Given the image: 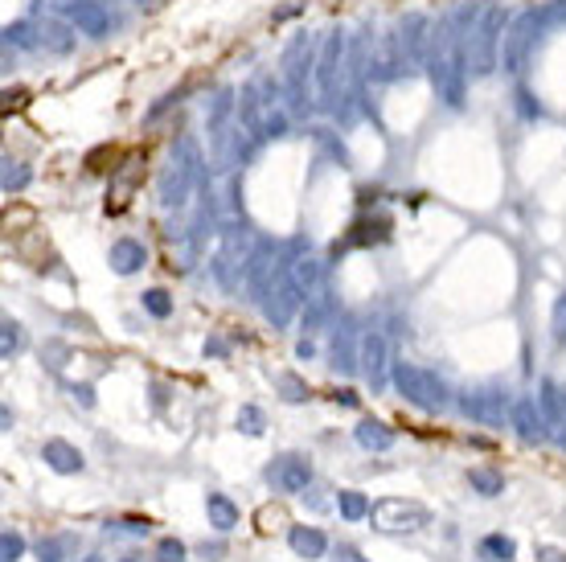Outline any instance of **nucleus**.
<instances>
[{
	"label": "nucleus",
	"instance_id": "f257e3e1",
	"mask_svg": "<svg viewBox=\"0 0 566 562\" xmlns=\"http://www.w3.org/2000/svg\"><path fill=\"white\" fill-rule=\"evenodd\" d=\"M390 382H394V390H399L410 407H419V411H427V415H435V411L448 407V386L423 366L399 361V366L390 370Z\"/></svg>",
	"mask_w": 566,
	"mask_h": 562
},
{
	"label": "nucleus",
	"instance_id": "f03ea898",
	"mask_svg": "<svg viewBox=\"0 0 566 562\" xmlns=\"http://www.w3.org/2000/svg\"><path fill=\"white\" fill-rule=\"evenodd\" d=\"M373 529L382 534H415V529L431 526V509L419 505V501H402V497H386L370 509Z\"/></svg>",
	"mask_w": 566,
	"mask_h": 562
},
{
	"label": "nucleus",
	"instance_id": "7ed1b4c3",
	"mask_svg": "<svg viewBox=\"0 0 566 562\" xmlns=\"http://www.w3.org/2000/svg\"><path fill=\"white\" fill-rule=\"evenodd\" d=\"M501 29H505V9H485L472 29V42H468V62H472V74H493L496 70V45H501Z\"/></svg>",
	"mask_w": 566,
	"mask_h": 562
},
{
	"label": "nucleus",
	"instance_id": "20e7f679",
	"mask_svg": "<svg viewBox=\"0 0 566 562\" xmlns=\"http://www.w3.org/2000/svg\"><path fill=\"white\" fill-rule=\"evenodd\" d=\"M431 79L435 90L448 108H464V82H468V66L460 54H435L431 58Z\"/></svg>",
	"mask_w": 566,
	"mask_h": 562
},
{
	"label": "nucleus",
	"instance_id": "39448f33",
	"mask_svg": "<svg viewBox=\"0 0 566 562\" xmlns=\"http://www.w3.org/2000/svg\"><path fill=\"white\" fill-rule=\"evenodd\" d=\"M267 484H271L275 492H304L312 484V464L296 452L275 455L271 464H267Z\"/></svg>",
	"mask_w": 566,
	"mask_h": 562
},
{
	"label": "nucleus",
	"instance_id": "423d86ee",
	"mask_svg": "<svg viewBox=\"0 0 566 562\" xmlns=\"http://www.w3.org/2000/svg\"><path fill=\"white\" fill-rule=\"evenodd\" d=\"M538 407H542V419H546V427L566 444V390L546 378V382L538 386Z\"/></svg>",
	"mask_w": 566,
	"mask_h": 562
},
{
	"label": "nucleus",
	"instance_id": "0eeeda50",
	"mask_svg": "<svg viewBox=\"0 0 566 562\" xmlns=\"http://www.w3.org/2000/svg\"><path fill=\"white\" fill-rule=\"evenodd\" d=\"M71 21H74V29L79 33H87V37H107L111 33V17H107V9L99 5V0H71Z\"/></svg>",
	"mask_w": 566,
	"mask_h": 562
},
{
	"label": "nucleus",
	"instance_id": "6e6552de",
	"mask_svg": "<svg viewBox=\"0 0 566 562\" xmlns=\"http://www.w3.org/2000/svg\"><path fill=\"white\" fill-rule=\"evenodd\" d=\"M107 263H111V271H116V276H136V271L148 263V247H144L140 239H116V242H111V255H107Z\"/></svg>",
	"mask_w": 566,
	"mask_h": 562
},
{
	"label": "nucleus",
	"instance_id": "1a4fd4ad",
	"mask_svg": "<svg viewBox=\"0 0 566 562\" xmlns=\"http://www.w3.org/2000/svg\"><path fill=\"white\" fill-rule=\"evenodd\" d=\"M42 460L53 468V473H62V476H74V473L87 468L82 452L74 444H66V439H45V444H42Z\"/></svg>",
	"mask_w": 566,
	"mask_h": 562
},
{
	"label": "nucleus",
	"instance_id": "9d476101",
	"mask_svg": "<svg viewBox=\"0 0 566 562\" xmlns=\"http://www.w3.org/2000/svg\"><path fill=\"white\" fill-rule=\"evenodd\" d=\"M514 427H517V436H522L525 444L546 439V419H542L538 398H517L514 402Z\"/></svg>",
	"mask_w": 566,
	"mask_h": 562
},
{
	"label": "nucleus",
	"instance_id": "9b49d317",
	"mask_svg": "<svg viewBox=\"0 0 566 562\" xmlns=\"http://www.w3.org/2000/svg\"><path fill=\"white\" fill-rule=\"evenodd\" d=\"M362 374L370 378V386L386 382V337H382V333H365V341H362Z\"/></svg>",
	"mask_w": 566,
	"mask_h": 562
},
{
	"label": "nucleus",
	"instance_id": "f8f14e48",
	"mask_svg": "<svg viewBox=\"0 0 566 562\" xmlns=\"http://www.w3.org/2000/svg\"><path fill=\"white\" fill-rule=\"evenodd\" d=\"M205 513H210V526L218 529V534H231V529L239 526V505H234L226 492H210V497H205Z\"/></svg>",
	"mask_w": 566,
	"mask_h": 562
},
{
	"label": "nucleus",
	"instance_id": "ddd939ff",
	"mask_svg": "<svg viewBox=\"0 0 566 562\" xmlns=\"http://www.w3.org/2000/svg\"><path fill=\"white\" fill-rule=\"evenodd\" d=\"M288 542H292V550L300 554V558H325V550H328V538L320 534V529H312V526H292L288 529Z\"/></svg>",
	"mask_w": 566,
	"mask_h": 562
},
{
	"label": "nucleus",
	"instance_id": "4468645a",
	"mask_svg": "<svg viewBox=\"0 0 566 562\" xmlns=\"http://www.w3.org/2000/svg\"><path fill=\"white\" fill-rule=\"evenodd\" d=\"M354 436L365 452H390V447H394V431H390L382 419H362L354 427Z\"/></svg>",
	"mask_w": 566,
	"mask_h": 562
},
{
	"label": "nucleus",
	"instance_id": "2eb2a0df",
	"mask_svg": "<svg viewBox=\"0 0 566 562\" xmlns=\"http://www.w3.org/2000/svg\"><path fill=\"white\" fill-rule=\"evenodd\" d=\"M136 185H140V161L132 156V161L116 173V189H111V197H107V210H124L127 197L136 193Z\"/></svg>",
	"mask_w": 566,
	"mask_h": 562
},
{
	"label": "nucleus",
	"instance_id": "dca6fc26",
	"mask_svg": "<svg viewBox=\"0 0 566 562\" xmlns=\"http://www.w3.org/2000/svg\"><path fill=\"white\" fill-rule=\"evenodd\" d=\"M480 558H488V562H514L517 558V542L509 534H488V538H480Z\"/></svg>",
	"mask_w": 566,
	"mask_h": 562
},
{
	"label": "nucleus",
	"instance_id": "f3484780",
	"mask_svg": "<svg viewBox=\"0 0 566 562\" xmlns=\"http://www.w3.org/2000/svg\"><path fill=\"white\" fill-rule=\"evenodd\" d=\"M336 509H341V518L345 521H362V518H370V501H365V492H357V489H341L336 492Z\"/></svg>",
	"mask_w": 566,
	"mask_h": 562
},
{
	"label": "nucleus",
	"instance_id": "a211bd4d",
	"mask_svg": "<svg viewBox=\"0 0 566 562\" xmlns=\"http://www.w3.org/2000/svg\"><path fill=\"white\" fill-rule=\"evenodd\" d=\"M288 284H292L300 295L312 292V287L320 284V263H316V259H296L292 271H288Z\"/></svg>",
	"mask_w": 566,
	"mask_h": 562
},
{
	"label": "nucleus",
	"instance_id": "6ab92c4d",
	"mask_svg": "<svg viewBox=\"0 0 566 562\" xmlns=\"http://www.w3.org/2000/svg\"><path fill=\"white\" fill-rule=\"evenodd\" d=\"M468 484L480 492V497H496V492H505V476L493 473V468H472Z\"/></svg>",
	"mask_w": 566,
	"mask_h": 562
},
{
	"label": "nucleus",
	"instance_id": "aec40b11",
	"mask_svg": "<svg viewBox=\"0 0 566 562\" xmlns=\"http://www.w3.org/2000/svg\"><path fill=\"white\" fill-rule=\"evenodd\" d=\"M496 394H476V398H464V411L472 415V419H480V423H496L501 419V411H496Z\"/></svg>",
	"mask_w": 566,
	"mask_h": 562
},
{
	"label": "nucleus",
	"instance_id": "412c9836",
	"mask_svg": "<svg viewBox=\"0 0 566 562\" xmlns=\"http://www.w3.org/2000/svg\"><path fill=\"white\" fill-rule=\"evenodd\" d=\"M140 304H144V313L156 316V321H168V316H173V300H168L165 287H148V292L140 295Z\"/></svg>",
	"mask_w": 566,
	"mask_h": 562
},
{
	"label": "nucleus",
	"instance_id": "4be33fe9",
	"mask_svg": "<svg viewBox=\"0 0 566 562\" xmlns=\"http://www.w3.org/2000/svg\"><path fill=\"white\" fill-rule=\"evenodd\" d=\"M33 181V173H29V164L21 161H5V177H0V185H5V193H21V189Z\"/></svg>",
	"mask_w": 566,
	"mask_h": 562
},
{
	"label": "nucleus",
	"instance_id": "5701e85b",
	"mask_svg": "<svg viewBox=\"0 0 566 562\" xmlns=\"http://www.w3.org/2000/svg\"><path fill=\"white\" fill-rule=\"evenodd\" d=\"M21 345H25V333H21V324H17V321H5V324H0V357L21 353Z\"/></svg>",
	"mask_w": 566,
	"mask_h": 562
},
{
	"label": "nucleus",
	"instance_id": "b1692460",
	"mask_svg": "<svg viewBox=\"0 0 566 562\" xmlns=\"http://www.w3.org/2000/svg\"><path fill=\"white\" fill-rule=\"evenodd\" d=\"M275 386H279L283 402H304L308 398V386H304V378H296V374H279L275 378Z\"/></svg>",
	"mask_w": 566,
	"mask_h": 562
},
{
	"label": "nucleus",
	"instance_id": "393cba45",
	"mask_svg": "<svg viewBox=\"0 0 566 562\" xmlns=\"http://www.w3.org/2000/svg\"><path fill=\"white\" fill-rule=\"evenodd\" d=\"M239 431H247V436H263L267 431V419H263V411H259L255 402H247L239 411Z\"/></svg>",
	"mask_w": 566,
	"mask_h": 562
},
{
	"label": "nucleus",
	"instance_id": "a878e982",
	"mask_svg": "<svg viewBox=\"0 0 566 562\" xmlns=\"http://www.w3.org/2000/svg\"><path fill=\"white\" fill-rule=\"evenodd\" d=\"M550 337H554V345H566V292L554 300V313H550Z\"/></svg>",
	"mask_w": 566,
	"mask_h": 562
},
{
	"label": "nucleus",
	"instance_id": "bb28decb",
	"mask_svg": "<svg viewBox=\"0 0 566 562\" xmlns=\"http://www.w3.org/2000/svg\"><path fill=\"white\" fill-rule=\"evenodd\" d=\"M185 558V542H177V538H160L156 542V562H181Z\"/></svg>",
	"mask_w": 566,
	"mask_h": 562
},
{
	"label": "nucleus",
	"instance_id": "cd10ccee",
	"mask_svg": "<svg viewBox=\"0 0 566 562\" xmlns=\"http://www.w3.org/2000/svg\"><path fill=\"white\" fill-rule=\"evenodd\" d=\"M42 45H50V50H58V54H62V50H71V33H66L62 25H45L42 29Z\"/></svg>",
	"mask_w": 566,
	"mask_h": 562
},
{
	"label": "nucleus",
	"instance_id": "c85d7f7f",
	"mask_svg": "<svg viewBox=\"0 0 566 562\" xmlns=\"http://www.w3.org/2000/svg\"><path fill=\"white\" fill-rule=\"evenodd\" d=\"M0 554H5V562H17L21 554H25V538L13 534V529H5V538H0Z\"/></svg>",
	"mask_w": 566,
	"mask_h": 562
},
{
	"label": "nucleus",
	"instance_id": "c756f323",
	"mask_svg": "<svg viewBox=\"0 0 566 562\" xmlns=\"http://www.w3.org/2000/svg\"><path fill=\"white\" fill-rule=\"evenodd\" d=\"M5 42H17V45H33L37 42V37H33V29H29L25 25V21H17V25H9V29H5Z\"/></svg>",
	"mask_w": 566,
	"mask_h": 562
},
{
	"label": "nucleus",
	"instance_id": "7c9ffc66",
	"mask_svg": "<svg viewBox=\"0 0 566 562\" xmlns=\"http://www.w3.org/2000/svg\"><path fill=\"white\" fill-rule=\"evenodd\" d=\"M517 111H522V116H542V108H538V103H533V95H530V90H517Z\"/></svg>",
	"mask_w": 566,
	"mask_h": 562
},
{
	"label": "nucleus",
	"instance_id": "2f4dec72",
	"mask_svg": "<svg viewBox=\"0 0 566 562\" xmlns=\"http://www.w3.org/2000/svg\"><path fill=\"white\" fill-rule=\"evenodd\" d=\"M111 526L127 529V534H148V518H119V521H111Z\"/></svg>",
	"mask_w": 566,
	"mask_h": 562
},
{
	"label": "nucleus",
	"instance_id": "473e14b6",
	"mask_svg": "<svg viewBox=\"0 0 566 562\" xmlns=\"http://www.w3.org/2000/svg\"><path fill=\"white\" fill-rule=\"evenodd\" d=\"M533 562H566V550H558V546H538V554H533Z\"/></svg>",
	"mask_w": 566,
	"mask_h": 562
},
{
	"label": "nucleus",
	"instance_id": "72a5a7b5",
	"mask_svg": "<svg viewBox=\"0 0 566 562\" xmlns=\"http://www.w3.org/2000/svg\"><path fill=\"white\" fill-rule=\"evenodd\" d=\"M333 562H370L362 550H354V546H336L333 550Z\"/></svg>",
	"mask_w": 566,
	"mask_h": 562
},
{
	"label": "nucleus",
	"instance_id": "f704fd0d",
	"mask_svg": "<svg viewBox=\"0 0 566 562\" xmlns=\"http://www.w3.org/2000/svg\"><path fill=\"white\" fill-rule=\"evenodd\" d=\"M71 394H74V402H82V407H95V390H90V386H71Z\"/></svg>",
	"mask_w": 566,
	"mask_h": 562
},
{
	"label": "nucleus",
	"instance_id": "c9c22d12",
	"mask_svg": "<svg viewBox=\"0 0 566 562\" xmlns=\"http://www.w3.org/2000/svg\"><path fill=\"white\" fill-rule=\"evenodd\" d=\"M222 550H226V546H222V542H213V546H210V542H202V546H197V554H202L205 562H213V558H218Z\"/></svg>",
	"mask_w": 566,
	"mask_h": 562
},
{
	"label": "nucleus",
	"instance_id": "e433bc0d",
	"mask_svg": "<svg viewBox=\"0 0 566 562\" xmlns=\"http://www.w3.org/2000/svg\"><path fill=\"white\" fill-rule=\"evenodd\" d=\"M333 398H336V402H341V407H357V402H362V398H357V394H354V390H336V394H333Z\"/></svg>",
	"mask_w": 566,
	"mask_h": 562
},
{
	"label": "nucleus",
	"instance_id": "4c0bfd02",
	"mask_svg": "<svg viewBox=\"0 0 566 562\" xmlns=\"http://www.w3.org/2000/svg\"><path fill=\"white\" fill-rule=\"evenodd\" d=\"M296 353H300V357H312L316 349H312V341H300V345H296Z\"/></svg>",
	"mask_w": 566,
	"mask_h": 562
}]
</instances>
